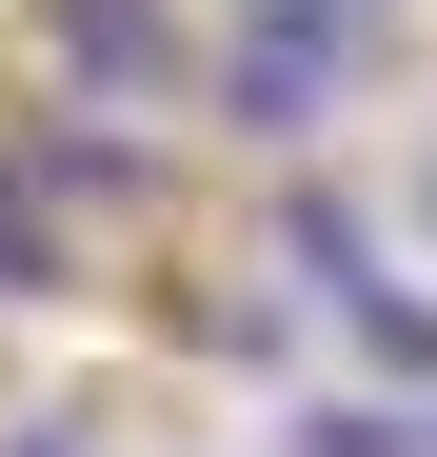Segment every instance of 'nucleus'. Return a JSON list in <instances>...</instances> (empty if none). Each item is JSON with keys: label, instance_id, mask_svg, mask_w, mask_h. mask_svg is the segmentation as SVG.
I'll list each match as a JSON object with an SVG mask.
<instances>
[{"label": "nucleus", "instance_id": "obj_2", "mask_svg": "<svg viewBox=\"0 0 437 457\" xmlns=\"http://www.w3.org/2000/svg\"><path fill=\"white\" fill-rule=\"evenodd\" d=\"M40 60L60 80H199L179 0H40Z\"/></svg>", "mask_w": 437, "mask_h": 457}, {"label": "nucleus", "instance_id": "obj_4", "mask_svg": "<svg viewBox=\"0 0 437 457\" xmlns=\"http://www.w3.org/2000/svg\"><path fill=\"white\" fill-rule=\"evenodd\" d=\"M299 457H437V437H417V418H378V398H318V418H299Z\"/></svg>", "mask_w": 437, "mask_h": 457}, {"label": "nucleus", "instance_id": "obj_8", "mask_svg": "<svg viewBox=\"0 0 437 457\" xmlns=\"http://www.w3.org/2000/svg\"><path fill=\"white\" fill-rule=\"evenodd\" d=\"M417 437H437V418H417Z\"/></svg>", "mask_w": 437, "mask_h": 457}, {"label": "nucleus", "instance_id": "obj_7", "mask_svg": "<svg viewBox=\"0 0 437 457\" xmlns=\"http://www.w3.org/2000/svg\"><path fill=\"white\" fill-rule=\"evenodd\" d=\"M417 219H437V160H417Z\"/></svg>", "mask_w": 437, "mask_h": 457}, {"label": "nucleus", "instance_id": "obj_3", "mask_svg": "<svg viewBox=\"0 0 437 457\" xmlns=\"http://www.w3.org/2000/svg\"><path fill=\"white\" fill-rule=\"evenodd\" d=\"M278 259H299V278L338 298V319H358V298H378V278H398V259H378V219H358V199H318V179H299V199H278Z\"/></svg>", "mask_w": 437, "mask_h": 457}, {"label": "nucleus", "instance_id": "obj_5", "mask_svg": "<svg viewBox=\"0 0 437 457\" xmlns=\"http://www.w3.org/2000/svg\"><path fill=\"white\" fill-rule=\"evenodd\" d=\"M358 338H378V378H437V319H417V298L378 278V298H358Z\"/></svg>", "mask_w": 437, "mask_h": 457}, {"label": "nucleus", "instance_id": "obj_1", "mask_svg": "<svg viewBox=\"0 0 437 457\" xmlns=\"http://www.w3.org/2000/svg\"><path fill=\"white\" fill-rule=\"evenodd\" d=\"M139 239H160V179L120 160V139H0V298H100L139 278Z\"/></svg>", "mask_w": 437, "mask_h": 457}, {"label": "nucleus", "instance_id": "obj_6", "mask_svg": "<svg viewBox=\"0 0 437 457\" xmlns=\"http://www.w3.org/2000/svg\"><path fill=\"white\" fill-rule=\"evenodd\" d=\"M0 457H80V437H0Z\"/></svg>", "mask_w": 437, "mask_h": 457}]
</instances>
